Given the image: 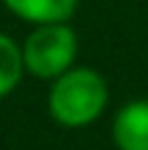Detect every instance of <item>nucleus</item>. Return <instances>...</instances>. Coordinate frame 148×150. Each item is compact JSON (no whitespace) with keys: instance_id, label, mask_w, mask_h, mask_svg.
Instances as JSON below:
<instances>
[{"instance_id":"f257e3e1","label":"nucleus","mask_w":148,"mask_h":150,"mask_svg":"<svg viewBox=\"0 0 148 150\" xmlns=\"http://www.w3.org/2000/svg\"><path fill=\"white\" fill-rule=\"evenodd\" d=\"M109 103L106 78L92 67H70L50 81L48 114L61 128H87L104 114Z\"/></svg>"},{"instance_id":"f03ea898","label":"nucleus","mask_w":148,"mask_h":150,"mask_svg":"<svg viewBox=\"0 0 148 150\" xmlns=\"http://www.w3.org/2000/svg\"><path fill=\"white\" fill-rule=\"evenodd\" d=\"M78 56V33L70 22L56 25H34V31L22 42L25 72L42 81H56L70 67H76Z\"/></svg>"},{"instance_id":"7ed1b4c3","label":"nucleus","mask_w":148,"mask_h":150,"mask_svg":"<svg viewBox=\"0 0 148 150\" xmlns=\"http://www.w3.org/2000/svg\"><path fill=\"white\" fill-rule=\"evenodd\" d=\"M112 145L117 150H148V97L129 100L112 120Z\"/></svg>"},{"instance_id":"20e7f679","label":"nucleus","mask_w":148,"mask_h":150,"mask_svg":"<svg viewBox=\"0 0 148 150\" xmlns=\"http://www.w3.org/2000/svg\"><path fill=\"white\" fill-rule=\"evenodd\" d=\"M14 17L31 25H56L70 22L78 11V0H3Z\"/></svg>"},{"instance_id":"39448f33","label":"nucleus","mask_w":148,"mask_h":150,"mask_svg":"<svg viewBox=\"0 0 148 150\" xmlns=\"http://www.w3.org/2000/svg\"><path fill=\"white\" fill-rule=\"evenodd\" d=\"M25 61H22V45H17L11 36L0 33V97L11 95L17 83L22 81Z\"/></svg>"}]
</instances>
